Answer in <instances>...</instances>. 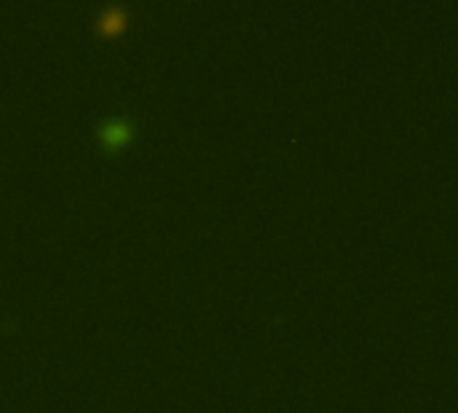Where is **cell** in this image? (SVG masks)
I'll return each instance as SVG.
<instances>
[{"label": "cell", "instance_id": "obj_2", "mask_svg": "<svg viewBox=\"0 0 458 413\" xmlns=\"http://www.w3.org/2000/svg\"><path fill=\"white\" fill-rule=\"evenodd\" d=\"M129 16L124 9H105L102 14H100V19H97V30L105 35H118L124 27H127Z\"/></svg>", "mask_w": 458, "mask_h": 413}, {"label": "cell", "instance_id": "obj_1", "mask_svg": "<svg viewBox=\"0 0 458 413\" xmlns=\"http://www.w3.org/2000/svg\"><path fill=\"white\" fill-rule=\"evenodd\" d=\"M134 135V127L127 115H110L107 121H102L97 127V137H100V145L107 150H118L124 148L129 140Z\"/></svg>", "mask_w": 458, "mask_h": 413}]
</instances>
